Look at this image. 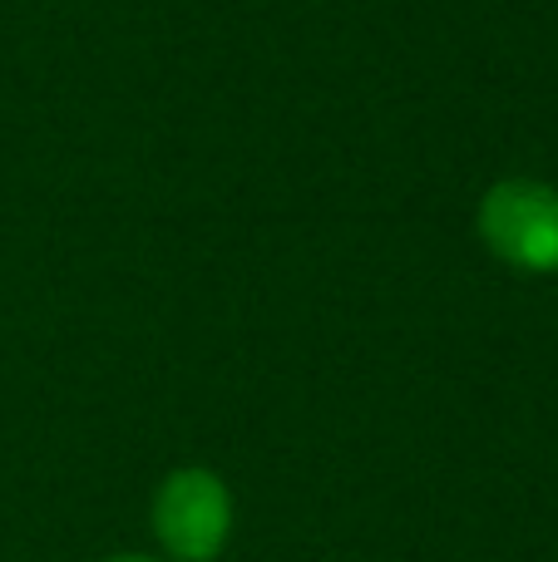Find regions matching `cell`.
<instances>
[{
	"mask_svg": "<svg viewBox=\"0 0 558 562\" xmlns=\"http://www.w3.org/2000/svg\"><path fill=\"white\" fill-rule=\"evenodd\" d=\"M480 237L520 272H558V188L539 178H504L480 203Z\"/></svg>",
	"mask_w": 558,
	"mask_h": 562,
	"instance_id": "cell-1",
	"label": "cell"
},
{
	"mask_svg": "<svg viewBox=\"0 0 558 562\" xmlns=\"http://www.w3.org/2000/svg\"><path fill=\"white\" fill-rule=\"evenodd\" d=\"M233 528V498L213 469H178L154 498V533L178 562H213Z\"/></svg>",
	"mask_w": 558,
	"mask_h": 562,
	"instance_id": "cell-2",
	"label": "cell"
},
{
	"mask_svg": "<svg viewBox=\"0 0 558 562\" xmlns=\"http://www.w3.org/2000/svg\"><path fill=\"white\" fill-rule=\"evenodd\" d=\"M109 562H148V558H109Z\"/></svg>",
	"mask_w": 558,
	"mask_h": 562,
	"instance_id": "cell-3",
	"label": "cell"
}]
</instances>
